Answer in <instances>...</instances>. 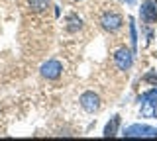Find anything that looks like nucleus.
<instances>
[{
  "mask_svg": "<svg viewBox=\"0 0 157 141\" xmlns=\"http://www.w3.org/2000/svg\"><path fill=\"white\" fill-rule=\"evenodd\" d=\"M140 16H141V20L145 24H149V26L157 24V2L155 0H145V2L141 4Z\"/></svg>",
  "mask_w": 157,
  "mask_h": 141,
  "instance_id": "nucleus-6",
  "label": "nucleus"
},
{
  "mask_svg": "<svg viewBox=\"0 0 157 141\" xmlns=\"http://www.w3.org/2000/svg\"><path fill=\"white\" fill-rule=\"evenodd\" d=\"M39 72H41V76L47 79V80H57L59 76L63 75V65H61V61H57V59H49L41 65Z\"/></svg>",
  "mask_w": 157,
  "mask_h": 141,
  "instance_id": "nucleus-2",
  "label": "nucleus"
},
{
  "mask_svg": "<svg viewBox=\"0 0 157 141\" xmlns=\"http://www.w3.org/2000/svg\"><path fill=\"white\" fill-rule=\"evenodd\" d=\"M120 124H122V120H120V116H112L110 121L106 124V128H104V137H114V135L118 133V128H120Z\"/></svg>",
  "mask_w": 157,
  "mask_h": 141,
  "instance_id": "nucleus-7",
  "label": "nucleus"
},
{
  "mask_svg": "<svg viewBox=\"0 0 157 141\" xmlns=\"http://www.w3.org/2000/svg\"><path fill=\"white\" fill-rule=\"evenodd\" d=\"M141 102H149V104H155V106H157V88L147 90L145 94L141 96Z\"/></svg>",
  "mask_w": 157,
  "mask_h": 141,
  "instance_id": "nucleus-12",
  "label": "nucleus"
},
{
  "mask_svg": "<svg viewBox=\"0 0 157 141\" xmlns=\"http://www.w3.org/2000/svg\"><path fill=\"white\" fill-rule=\"evenodd\" d=\"M78 102H81V108L85 112H88V114H94V112H98V108H100V96L92 90L82 92Z\"/></svg>",
  "mask_w": 157,
  "mask_h": 141,
  "instance_id": "nucleus-4",
  "label": "nucleus"
},
{
  "mask_svg": "<svg viewBox=\"0 0 157 141\" xmlns=\"http://www.w3.org/2000/svg\"><path fill=\"white\" fill-rule=\"evenodd\" d=\"M65 28H67V32L75 33V32H78L82 28V20L77 16V14H69L65 18Z\"/></svg>",
  "mask_w": 157,
  "mask_h": 141,
  "instance_id": "nucleus-8",
  "label": "nucleus"
},
{
  "mask_svg": "<svg viewBox=\"0 0 157 141\" xmlns=\"http://www.w3.org/2000/svg\"><path fill=\"white\" fill-rule=\"evenodd\" d=\"M122 26H124V18H122V14H118L114 10H108L100 16V28L110 33H116L122 30Z\"/></svg>",
  "mask_w": 157,
  "mask_h": 141,
  "instance_id": "nucleus-1",
  "label": "nucleus"
},
{
  "mask_svg": "<svg viewBox=\"0 0 157 141\" xmlns=\"http://www.w3.org/2000/svg\"><path fill=\"white\" fill-rule=\"evenodd\" d=\"M130 41H132V47H137V30H136V20L130 18Z\"/></svg>",
  "mask_w": 157,
  "mask_h": 141,
  "instance_id": "nucleus-11",
  "label": "nucleus"
},
{
  "mask_svg": "<svg viewBox=\"0 0 157 141\" xmlns=\"http://www.w3.org/2000/svg\"><path fill=\"white\" fill-rule=\"evenodd\" d=\"M144 80H145V82H149V84H153V86H157V72H155V71L147 72V75L144 76Z\"/></svg>",
  "mask_w": 157,
  "mask_h": 141,
  "instance_id": "nucleus-13",
  "label": "nucleus"
},
{
  "mask_svg": "<svg viewBox=\"0 0 157 141\" xmlns=\"http://www.w3.org/2000/svg\"><path fill=\"white\" fill-rule=\"evenodd\" d=\"M114 65L120 71H130L132 65H134V53H132L130 49H126V47L118 49L114 53Z\"/></svg>",
  "mask_w": 157,
  "mask_h": 141,
  "instance_id": "nucleus-5",
  "label": "nucleus"
},
{
  "mask_svg": "<svg viewBox=\"0 0 157 141\" xmlns=\"http://www.w3.org/2000/svg\"><path fill=\"white\" fill-rule=\"evenodd\" d=\"M49 2H51V0H28V6H29L32 12L41 14V12H45L49 8Z\"/></svg>",
  "mask_w": 157,
  "mask_h": 141,
  "instance_id": "nucleus-9",
  "label": "nucleus"
},
{
  "mask_svg": "<svg viewBox=\"0 0 157 141\" xmlns=\"http://www.w3.org/2000/svg\"><path fill=\"white\" fill-rule=\"evenodd\" d=\"M124 137H157V129L151 125L134 124L124 129Z\"/></svg>",
  "mask_w": 157,
  "mask_h": 141,
  "instance_id": "nucleus-3",
  "label": "nucleus"
},
{
  "mask_svg": "<svg viewBox=\"0 0 157 141\" xmlns=\"http://www.w3.org/2000/svg\"><path fill=\"white\" fill-rule=\"evenodd\" d=\"M122 2H126V4H130V6H134V4H136V0H122Z\"/></svg>",
  "mask_w": 157,
  "mask_h": 141,
  "instance_id": "nucleus-14",
  "label": "nucleus"
},
{
  "mask_svg": "<svg viewBox=\"0 0 157 141\" xmlns=\"http://www.w3.org/2000/svg\"><path fill=\"white\" fill-rule=\"evenodd\" d=\"M155 104H149V102H141V116L145 118H155Z\"/></svg>",
  "mask_w": 157,
  "mask_h": 141,
  "instance_id": "nucleus-10",
  "label": "nucleus"
}]
</instances>
